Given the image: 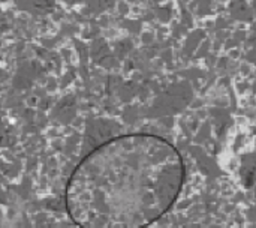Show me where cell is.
<instances>
[{"label":"cell","instance_id":"cell-1","mask_svg":"<svg viewBox=\"0 0 256 228\" xmlns=\"http://www.w3.org/2000/svg\"><path fill=\"white\" fill-rule=\"evenodd\" d=\"M186 182L180 150L150 132L122 134L92 149L64 188L78 228H148L171 212Z\"/></svg>","mask_w":256,"mask_h":228},{"label":"cell","instance_id":"cell-2","mask_svg":"<svg viewBox=\"0 0 256 228\" xmlns=\"http://www.w3.org/2000/svg\"><path fill=\"white\" fill-rule=\"evenodd\" d=\"M14 3L32 15H46L56 8V0H14Z\"/></svg>","mask_w":256,"mask_h":228},{"label":"cell","instance_id":"cell-3","mask_svg":"<svg viewBox=\"0 0 256 228\" xmlns=\"http://www.w3.org/2000/svg\"><path fill=\"white\" fill-rule=\"evenodd\" d=\"M8 30V20H6V17L3 15V12L0 11V35L3 33V32H6Z\"/></svg>","mask_w":256,"mask_h":228}]
</instances>
